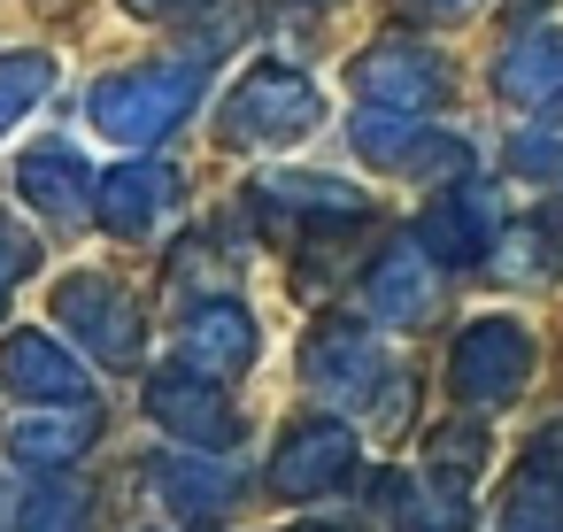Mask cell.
Returning <instances> with one entry per match:
<instances>
[{"instance_id":"2e32d148","label":"cell","mask_w":563,"mask_h":532,"mask_svg":"<svg viewBox=\"0 0 563 532\" xmlns=\"http://www.w3.org/2000/svg\"><path fill=\"white\" fill-rule=\"evenodd\" d=\"M55 86V55H0V132Z\"/></svg>"},{"instance_id":"6da1fadb","label":"cell","mask_w":563,"mask_h":532,"mask_svg":"<svg viewBox=\"0 0 563 532\" xmlns=\"http://www.w3.org/2000/svg\"><path fill=\"white\" fill-rule=\"evenodd\" d=\"M201 93V70L194 63H147V70H124V78H101L93 86V124L124 147H147L163 140Z\"/></svg>"},{"instance_id":"8992f818","label":"cell","mask_w":563,"mask_h":532,"mask_svg":"<svg viewBox=\"0 0 563 532\" xmlns=\"http://www.w3.org/2000/svg\"><path fill=\"white\" fill-rule=\"evenodd\" d=\"M93 201H101V224H109V232H124V240H147V232L170 217V201H178V178H170L163 163H124V170H109V178L93 186Z\"/></svg>"},{"instance_id":"7402d4cb","label":"cell","mask_w":563,"mask_h":532,"mask_svg":"<svg viewBox=\"0 0 563 532\" xmlns=\"http://www.w3.org/2000/svg\"><path fill=\"white\" fill-rule=\"evenodd\" d=\"M132 16H194V9H209V0H124Z\"/></svg>"},{"instance_id":"603a6c76","label":"cell","mask_w":563,"mask_h":532,"mask_svg":"<svg viewBox=\"0 0 563 532\" xmlns=\"http://www.w3.org/2000/svg\"><path fill=\"white\" fill-rule=\"evenodd\" d=\"M409 9H417V16H440V24H448V16H471L478 0H409Z\"/></svg>"},{"instance_id":"3957f363","label":"cell","mask_w":563,"mask_h":532,"mask_svg":"<svg viewBox=\"0 0 563 532\" xmlns=\"http://www.w3.org/2000/svg\"><path fill=\"white\" fill-rule=\"evenodd\" d=\"M448 378H455V394H463V401H478V409L517 401V394H525V378H532V332H525V324H509V317H478V324L455 340Z\"/></svg>"},{"instance_id":"cb8c5ba5","label":"cell","mask_w":563,"mask_h":532,"mask_svg":"<svg viewBox=\"0 0 563 532\" xmlns=\"http://www.w3.org/2000/svg\"><path fill=\"white\" fill-rule=\"evenodd\" d=\"M555 447H563V424H555Z\"/></svg>"},{"instance_id":"9c48e42d","label":"cell","mask_w":563,"mask_h":532,"mask_svg":"<svg viewBox=\"0 0 563 532\" xmlns=\"http://www.w3.org/2000/svg\"><path fill=\"white\" fill-rule=\"evenodd\" d=\"M186 370L194 378H224V370H247V355H255V324H247V309H232V301H209L194 324H186Z\"/></svg>"},{"instance_id":"52a82bcc","label":"cell","mask_w":563,"mask_h":532,"mask_svg":"<svg viewBox=\"0 0 563 532\" xmlns=\"http://www.w3.org/2000/svg\"><path fill=\"white\" fill-rule=\"evenodd\" d=\"M417 240H424V255H440V263H478V255L494 247V193L471 186V178H455V193L432 201V217L417 224Z\"/></svg>"},{"instance_id":"44dd1931","label":"cell","mask_w":563,"mask_h":532,"mask_svg":"<svg viewBox=\"0 0 563 532\" xmlns=\"http://www.w3.org/2000/svg\"><path fill=\"white\" fill-rule=\"evenodd\" d=\"M24 263H32V240L16 224H0V301H9V286L24 278Z\"/></svg>"},{"instance_id":"4fadbf2b","label":"cell","mask_w":563,"mask_h":532,"mask_svg":"<svg viewBox=\"0 0 563 532\" xmlns=\"http://www.w3.org/2000/svg\"><path fill=\"white\" fill-rule=\"evenodd\" d=\"M24 193H32L47 217H78V201H86V163L47 140V147L24 155Z\"/></svg>"},{"instance_id":"277c9868","label":"cell","mask_w":563,"mask_h":532,"mask_svg":"<svg viewBox=\"0 0 563 532\" xmlns=\"http://www.w3.org/2000/svg\"><path fill=\"white\" fill-rule=\"evenodd\" d=\"M355 93L371 109H386V117H424L432 124V109L448 101V63L432 47H417V40H378L355 63Z\"/></svg>"},{"instance_id":"8fae6325","label":"cell","mask_w":563,"mask_h":532,"mask_svg":"<svg viewBox=\"0 0 563 532\" xmlns=\"http://www.w3.org/2000/svg\"><path fill=\"white\" fill-rule=\"evenodd\" d=\"M501 532H563V463L532 455L501 494Z\"/></svg>"},{"instance_id":"ac0fdd59","label":"cell","mask_w":563,"mask_h":532,"mask_svg":"<svg viewBox=\"0 0 563 532\" xmlns=\"http://www.w3.org/2000/svg\"><path fill=\"white\" fill-rule=\"evenodd\" d=\"M509 247H517V263H525V270H555V263H563V209H555V217L517 224V232H509Z\"/></svg>"},{"instance_id":"e0dca14e","label":"cell","mask_w":563,"mask_h":532,"mask_svg":"<svg viewBox=\"0 0 563 532\" xmlns=\"http://www.w3.org/2000/svg\"><path fill=\"white\" fill-rule=\"evenodd\" d=\"M24 524H32V532H78V524H86V494L63 486V478H47V486L24 501Z\"/></svg>"},{"instance_id":"7c38bea8","label":"cell","mask_w":563,"mask_h":532,"mask_svg":"<svg viewBox=\"0 0 563 532\" xmlns=\"http://www.w3.org/2000/svg\"><path fill=\"white\" fill-rule=\"evenodd\" d=\"M0 370H9V386H24V394H55V401H78V394H86V370H78V363H63V347H55V340H40V332L9 340Z\"/></svg>"},{"instance_id":"9a60e30c","label":"cell","mask_w":563,"mask_h":532,"mask_svg":"<svg viewBox=\"0 0 563 532\" xmlns=\"http://www.w3.org/2000/svg\"><path fill=\"white\" fill-rule=\"evenodd\" d=\"M155 417L163 424H178L186 440H224L232 424H224V409H217V394L186 370V378H170V386H155Z\"/></svg>"},{"instance_id":"7a4b0ae2","label":"cell","mask_w":563,"mask_h":532,"mask_svg":"<svg viewBox=\"0 0 563 532\" xmlns=\"http://www.w3.org/2000/svg\"><path fill=\"white\" fill-rule=\"evenodd\" d=\"M324 117L317 86L294 78L286 63H255L240 86H232V109H224V140L240 147H286V140H309Z\"/></svg>"},{"instance_id":"30bf717a","label":"cell","mask_w":563,"mask_h":532,"mask_svg":"<svg viewBox=\"0 0 563 532\" xmlns=\"http://www.w3.org/2000/svg\"><path fill=\"white\" fill-rule=\"evenodd\" d=\"M371 309H378V317H394V324L432 317V270H424V240H394V247L371 263Z\"/></svg>"},{"instance_id":"5bb4252c","label":"cell","mask_w":563,"mask_h":532,"mask_svg":"<svg viewBox=\"0 0 563 532\" xmlns=\"http://www.w3.org/2000/svg\"><path fill=\"white\" fill-rule=\"evenodd\" d=\"M63 317H70V324H86V332H93V347H117V363H124V355H132V340H140V317H132L124 286H109V301H86V278H70V286H63Z\"/></svg>"},{"instance_id":"5b68a950","label":"cell","mask_w":563,"mask_h":532,"mask_svg":"<svg viewBox=\"0 0 563 532\" xmlns=\"http://www.w3.org/2000/svg\"><path fill=\"white\" fill-rule=\"evenodd\" d=\"M494 93L509 109H555L563 101V24H525L494 55Z\"/></svg>"},{"instance_id":"d6986e66","label":"cell","mask_w":563,"mask_h":532,"mask_svg":"<svg viewBox=\"0 0 563 532\" xmlns=\"http://www.w3.org/2000/svg\"><path fill=\"white\" fill-rule=\"evenodd\" d=\"M86 440H93V424H16V455H47V463L78 455Z\"/></svg>"},{"instance_id":"ba28073f","label":"cell","mask_w":563,"mask_h":532,"mask_svg":"<svg viewBox=\"0 0 563 532\" xmlns=\"http://www.w3.org/2000/svg\"><path fill=\"white\" fill-rule=\"evenodd\" d=\"M355 470V432L340 424V417H317V424H301L286 447H278V486L286 494H324V486H340Z\"/></svg>"},{"instance_id":"ffe728a7","label":"cell","mask_w":563,"mask_h":532,"mask_svg":"<svg viewBox=\"0 0 563 532\" xmlns=\"http://www.w3.org/2000/svg\"><path fill=\"white\" fill-rule=\"evenodd\" d=\"M509 170H517V178H540V186H548V178H563V140L517 132V140H509Z\"/></svg>"}]
</instances>
